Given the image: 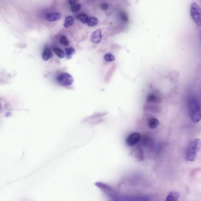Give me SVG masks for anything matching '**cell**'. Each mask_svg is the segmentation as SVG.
<instances>
[{
	"label": "cell",
	"mask_w": 201,
	"mask_h": 201,
	"mask_svg": "<svg viewBox=\"0 0 201 201\" xmlns=\"http://www.w3.org/2000/svg\"><path fill=\"white\" fill-rule=\"evenodd\" d=\"M201 147V140L194 139L189 143L185 151V157L188 162H192L197 158Z\"/></svg>",
	"instance_id": "obj_1"
},
{
	"label": "cell",
	"mask_w": 201,
	"mask_h": 201,
	"mask_svg": "<svg viewBox=\"0 0 201 201\" xmlns=\"http://www.w3.org/2000/svg\"><path fill=\"white\" fill-rule=\"evenodd\" d=\"M189 114L191 120L194 123L201 119V109L199 102L195 98H191L188 101Z\"/></svg>",
	"instance_id": "obj_2"
},
{
	"label": "cell",
	"mask_w": 201,
	"mask_h": 201,
	"mask_svg": "<svg viewBox=\"0 0 201 201\" xmlns=\"http://www.w3.org/2000/svg\"><path fill=\"white\" fill-rule=\"evenodd\" d=\"M190 13L192 20L197 25L201 26V8L196 2L191 4Z\"/></svg>",
	"instance_id": "obj_3"
},
{
	"label": "cell",
	"mask_w": 201,
	"mask_h": 201,
	"mask_svg": "<svg viewBox=\"0 0 201 201\" xmlns=\"http://www.w3.org/2000/svg\"><path fill=\"white\" fill-rule=\"evenodd\" d=\"M56 80L59 84L64 86L71 85L74 82L72 76L67 73L59 74L57 77Z\"/></svg>",
	"instance_id": "obj_4"
},
{
	"label": "cell",
	"mask_w": 201,
	"mask_h": 201,
	"mask_svg": "<svg viewBox=\"0 0 201 201\" xmlns=\"http://www.w3.org/2000/svg\"><path fill=\"white\" fill-rule=\"evenodd\" d=\"M112 201H149V200L143 196H128L116 197Z\"/></svg>",
	"instance_id": "obj_5"
},
{
	"label": "cell",
	"mask_w": 201,
	"mask_h": 201,
	"mask_svg": "<svg viewBox=\"0 0 201 201\" xmlns=\"http://www.w3.org/2000/svg\"><path fill=\"white\" fill-rule=\"evenodd\" d=\"M141 139V136L139 133H133L127 138L126 143L129 146H134L137 144Z\"/></svg>",
	"instance_id": "obj_6"
},
{
	"label": "cell",
	"mask_w": 201,
	"mask_h": 201,
	"mask_svg": "<svg viewBox=\"0 0 201 201\" xmlns=\"http://www.w3.org/2000/svg\"><path fill=\"white\" fill-rule=\"evenodd\" d=\"M95 185L110 197H114L115 198L114 191L112 189V188L110 187L108 185L100 182L95 183Z\"/></svg>",
	"instance_id": "obj_7"
},
{
	"label": "cell",
	"mask_w": 201,
	"mask_h": 201,
	"mask_svg": "<svg viewBox=\"0 0 201 201\" xmlns=\"http://www.w3.org/2000/svg\"><path fill=\"white\" fill-rule=\"evenodd\" d=\"M101 31L100 29L95 30L92 33L90 37V41L92 43L98 44L100 43L102 39Z\"/></svg>",
	"instance_id": "obj_8"
},
{
	"label": "cell",
	"mask_w": 201,
	"mask_h": 201,
	"mask_svg": "<svg viewBox=\"0 0 201 201\" xmlns=\"http://www.w3.org/2000/svg\"><path fill=\"white\" fill-rule=\"evenodd\" d=\"M146 101L149 103L158 104L162 101V98L157 94H150L146 97Z\"/></svg>",
	"instance_id": "obj_9"
},
{
	"label": "cell",
	"mask_w": 201,
	"mask_h": 201,
	"mask_svg": "<svg viewBox=\"0 0 201 201\" xmlns=\"http://www.w3.org/2000/svg\"><path fill=\"white\" fill-rule=\"evenodd\" d=\"M61 18V14L59 13H51L46 15V20L50 22L58 21Z\"/></svg>",
	"instance_id": "obj_10"
},
{
	"label": "cell",
	"mask_w": 201,
	"mask_h": 201,
	"mask_svg": "<svg viewBox=\"0 0 201 201\" xmlns=\"http://www.w3.org/2000/svg\"><path fill=\"white\" fill-rule=\"evenodd\" d=\"M180 197V194L178 192L171 191L167 196L165 201H178Z\"/></svg>",
	"instance_id": "obj_11"
},
{
	"label": "cell",
	"mask_w": 201,
	"mask_h": 201,
	"mask_svg": "<svg viewBox=\"0 0 201 201\" xmlns=\"http://www.w3.org/2000/svg\"><path fill=\"white\" fill-rule=\"evenodd\" d=\"M53 57V54L50 50L48 48H45L42 54V58L44 60L47 61L51 59Z\"/></svg>",
	"instance_id": "obj_12"
},
{
	"label": "cell",
	"mask_w": 201,
	"mask_h": 201,
	"mask_svg": "<svg viewBox=\"0 0 201 201\" xmlns=\"http://www.w3.org/2000/svg\"><path fill=\"white\" fill-rule=\"evenodd\" d=\"M159 122L157 119L151 118L149 121L148 123L149 127L151 129H155L159 125Z\"/></svg>",
	"instance_id": "obj_13"
},
{
	"label": "cell",
	"mask_w": 201,
	"mask_h": 201,
	"mask_svg": "<svg viewBox=\"0 0 201 201\" xmlns=\"http://www.w3.org/2000/svg\"><path fill=\"white\" fill-rule=\"evenodd\" d=\"M135 152V157L136 158L140 161L143 160L144 159L143 152L141 146H138L137 147Z\"/></svg>",
	"instance_id": "obj_14"
},
{
	"label": "cell",
	"mask_w": 201,
	"mask_h": 201,
	"mask_svg": "<svg viewBox=\"0 0 201 201\" xmlns=\"http://www.w3.org/2000/svg\"><path fill=\"white\" fill-rule=\"evenodd\" d=\"M74 22V18L73 17L71 16H68L65 19L64 26L65 28L72 26L73 25Z\"/></svg>",
	"instance_id": "obj_15"
},
{
	"label": "cell",
	"mask_w": 201,
	"mask_h": 201,
	"mask_svg": "<svg viewBox=\"0 0 201 201\" xmlns=\"http://www.w3.org/2000/svg\"><path fill=\"white\" fill-rule=\"evenodd\" d=\"M66 58L70 59L72 58L73 55L76 54V52L73 48H66L65 49Z\"/></svg>",
	"instance_id": "obj_16"
},
{
	"label": "cell",
	"mask_w": 201,
	"mask_h": 201,
	"mask_svg": "<svg viewBox=\"0 0 201 201\" xmlns=\"http://www.w3.org/2000/svg\"><path fill=\"white\" fill-rule=\"evenodd\" d=\"M76 18L83 24H87L89 19L87 15L84 14H80L77 15L76 17Z\"/></svg>",
	"instance_id": "obj_17"
},
{
	"label": "cell",
	"mask_w": 201,
	"mask_h": 201,
	"mask_svg": "<svg viewBox=\"0 0 201 201\" xmlns=\"http://www.w3.org/2000/svg\"><path fill=\"white\" fill-rule=\"evenodd\" d=\"M99 23V20L97 18L95 17H92L90 18L88 20L87 25L90 27H93L97 25Z\"/></svg>",
	"instance_id": "obj_18"
},
{
	"label": "cell",
	"mask_w": 201,
	"mask_h": 201,
	"mask_svg": "<svg viewBox=\"0 0 201 201\" xmlns=\"http://www.w3.org/2000/svg\"><path fill=\"white\" fill-rule=\"evenodd\" d=\"M54 51L55 54H56L59 58L63 59V58L65 57V53L62 50L60 49V48H57V47H55V48H54Z\"/></svg>",
	"instance_id": "obj_19"
},
{
	"label": "cell",
	"mask_w": 201,
	"mask_h": 201,
	"mask_svg": "<svg viewBox=\"0 0 201 201\" xmlns=\"http://www.w3.org/2000/svg\"><path fill=\"white\" fill-rule=\"evenodd\" d=\"M104 59L107 62H112L114 61L116 58L112 54H107L104 56Z\"/></svg>",
	"instance_id": "obj_20"
},
{
	"label": "cell",
	"mask_w": 201,
	"mask_h": 201,
	"mask_svg": "<svg viewBox=\"0 0 201 201\" xmlns=\"http://www.w3.org/2000/svg\"><path fill=\"white\" fill-rule=\"evenodd\" d=\"M60 43L65 46H68L70 44L69 41L67 37L65 36H62L60 37Z\"/></svg>",
	"instance_id": "obj_21"
},
{
	"label": "cell",
	"mask_w": 201,
	"mask_h": 201,
	"mask_svg": "<svg viewBox=\"0 0 201 201\" xmlns=\"http://www.w3.org/2000/svg\"><path fill=\"white\" fill-rule=\"evenodd\" d=\"M82 8V6L80 4H76L73 6H72L71 8V10L73 12H77L80 10Z\"/></svg>",
	"instance_id": "obj_22"
},
{
	"label": "cell",
	"mask_w": 201,
	"mask_h": 201,
	"mask_svg": "<svg viewBox=\"0 0 201 201\" xmlns=\"http://www.w3.org/2000/svg\"><path fill=\"white\" fill-rule=\"evenodd\" d=\"M120 18L124 22H127L128 21V18L127 14L125 12H121L120 15Z\"/></svg>",
	"instance_id": "obj_23"
},
{
	"label": "cell",
	"mask_w": 201,
	"mask_h": 201,
	"mask_svg": "<svg viewBox=\"0 0 201 201\" xmlns=\"http://www.w3.org/2000/svg\"><path fill=\"white\" fill-rule=\"evenodd\" d=\"M109 7V4L106 3H102L100 5V8L102 10L105 11L108 9Z\"/></svg>",
	"instance_id": "obj_24"
},
{
	"label": "cell",
	"mask_w": 201,
	"mask_h": 201,
	"mask_svg": "<svg viewBox=\"0 0 201 201\" xmlns=\"http://www.w3.org/2000/svg\"><path fill=\"white\" fill-rule=\"evenodd\" d=\"M77 1H76V0H71V1H68L69 4L71 6H72H72H73L75 5L77 3Z\"/></svg>",
	"instance_id": "obj_25"
}]
</instances>
